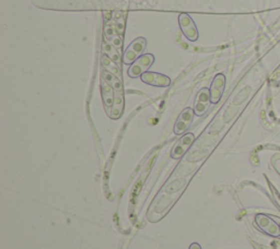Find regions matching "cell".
Masks as SVG:
<instances>
[{"mask_svg":"<svg viewBox=\"0 0 280 249\" xmlns=\"http://www.w3.org/2000/svg\"><path fill=\"white\" fill-rule=\"evenodd\" d=\"M142 82L156 86V88H168L171 84V78L168 77L167 74L156 72V71H147L140 77Z\"/></svg>","mask_w":280,"mask_h":249,"instance_id":"7","label":"cell"},{"mask_svg":"<svg viewBox=\"0 0 280 249\" xmlns=\"http://www.w3.org/2000/svg\"><path fill=\"white\" fill-rule=\"evenodd\" d=\"M101 50H102V54H104L108 58H111L113 61H115L117 65L121 67V63L123 61V57L121 56V53H119V50H117L110 43H107L104 38H103V42L101 44Z\"/></svg>","mask_w":280,"mask_h":249,"instance_id":"13","label":"cell"},{"mask_svg":"<svg viewBox=\"0 0 280 249\" xmlns=\"http://www.w3.org/2000/svg\"><path fill=\"white\" fill-rule=\"evenodd\" d=\"M124 106H125V100H124V94L123 92H115V100L111 108H108L107 115L111 119H118L121 118V116L124 112Z\"/></svg>","mask_w":280,"mask_h":249,"instance_id":"11","label":"cell"},{"mask_svg":"<svg viewBox=\"0 0 280 249\" xmlns=\"http://www.w3.org/2000/svg\"><path fill=\"white\" fill-rule=\"evenodd\" d=\"M179 25L181 31L190 42H196L199 37V33L195 22L193 21L190 14L181 13L179 15Z\"/></svg>","mask_w":280,"mask_h":249,"instance_id":"3","label":"cell"},{"mask_svg":"<svg viewBox=\"0 0 280 249\" xmlns=\"http://www.w3.org/2000/svg\"><path fill=\"white\" fill-rule=\"evenodd\" d=\"M147 47V39L145 37H137L131 42L123 54V63L130 66L138 58L144 55Z\"/></svg>","mask_w":280,"mask_h":249,"instance_id":"1","label":"cell"},{"mask_svg":"<svg viewBox=\"0 0 280 249\" xmlns=\"http://www.w3.org/2000/svg\"><path fill=\"white\" fill-rule=\"evenodd\" d=\"M194 116H195V113H194V108L186 107L184 111H182V113L180 114V116L178 117V120L175 121L174 129H173L174 134L176 136L184 135L185 132L188 129H190V127L193 124Z\"/></svg>","mask_w":280,"mask_h":249,"instance_id":"4","label":"cell"},{"mask_svg":"<svg viewBox=\"0 0 280 249\" xmlns=\"http://www.w3.org/2000/svg\"><path fill=\"white\" fill-rule=\"evenodd\" d=\"M210 90L208 88H203L198 91L194 103V113L198 117H202L208 112L210 107Z\"/></svg>","mask_w":280,"mask_h":249,"instance_id":"5","label":"cell"},{"mask_svg":"<svg viewBox=\"0 0 280 249\" xmlns=\"http://www.w3.org/2000/svg\"><path fill=\"white\" fill-rule=\"evenodd\" d=\"M114 26H115L117 33L124 38L125 28H126V16L123 12H116L114 14Z\"/></svg>","mask_w":280,"mask_h":249,"instance_id":"16","label":"cell"},{"mask_svg":"<svg viewBox=\"0 0 280 249\" xmlns=\"http://www.w3.org/2000/svg\"><path fill=\"white\" fill-rule=\"evenodd\" d=\"M101 92H102L103 103H104V107L111 108L114 103V100H115V91H114L112 86L106 83L102 78H101Z\"/></svg>","mask_w":280,"mask_h":249,"instance_id":"12","label":"cell"},{"mask_svg":"<svg viewBox=\"0 0 280 249\" xmlns=\"http://www.w3.org/2000/svg\"><path fill=\"white\" fill-rule=\"evenodd\" d=\"M194 140H195V136H194L192 132L185 134L178 142H176L173 149L171 150V158L174 160H180L182 156L188 151V149L191 148Z\"/></svg>","mask_w":280,"mask_h":249,"instance_id":"8","label":"cell"},{"mask_svg":"<svg viewBox=\"0 0 280 249\" xmlns=\"http://www.w3.org/2000/svg\"><path fill=\"white\" fill-rule=\"evenodd\" d=\"M101 78L104 80L106 83L110 84L115 92H123V83H122V81L118 77H116L115 74H113L111 72L104 70V69H102Z\"/></svg>","mask_w":280,"mask_h":249,"instance_id":"15","label":"cell"},{"mask_svg":"<svg viewBox=\"0 0 280 249\" xmlns=\"http://www.w3.org/2000/svg\"><path fill=\"white\" fill-rule=\"evenodd\" d=\"M226 89V77L224 73L216 74L210 85V101L211 104H217L220 100Z\"/></svg>","mask_w":280,"mask_h":249,"instance_id":"9","label":"cell"},{"mask_svg":"<svg viewBox=\"0 0 280 249\" xmlns=\"http://www.w3.org/2000/svg\"><path fill=\"white\" fill-rule=\"evenodd\" d=\"M103 38H104L107 43H110L114 46L117 50L121 51L123 48V37L117 33L115 26L111 23H106L104 25V30H103Z\"/></svg>","mask_w":280,"mask_h":249,"instance_id":"10","label":"cell"},{"mask_svg":"<svg viewBox=\"0 0 280 249\" xmlns=\"http://www.w3.org/2000/svg\"><path fill=\"white\" fill-rule=\"evenodd\" d=\"M154 62V56L152 54L141 55L135 62L129 66L127 73L130 78H140L145 72L149 71V69Z\"/></svg>","mask_w":280,"mask_h":249,"instance_id":"2","label":"cell"},{"mask_svg":"<svg viewBox=\"0 0 280 249\" xmlns=\"http://www.w3.org/2000/svg\"><path fill=\"white\" fill-rule=\"evenodd\" d=\"M190 249H201V247H199L198 244H193Z\"/></svg>","mask_w":280,"mask_h":249,"instance_id":"17","label":"cell"},{"mask_svg":"<svg viewBox=\"0 0 280 249\" xmlns=\"http://www.w3.org/2000/svg\"><path fill=\"white\" fill-rule=\"evenodd\" d=\"M101 66L102 69H104V70L111 72L113 74H115L116 77H118L119 79L122 78V71H121V67H119L115 61H113L111 58H108L106 55L102 54L101 56Z\"/></svg>","mask_w":280,"mask_h":249,"instance_id":"14","label":"cell"},{"mask_svg":"<svg viewBox=\"0 0 280 249\" xmlns=\"http://www.w3.org/2000/svg\"><path fill=\"white\" fill-rule=\"evenodd\" d=\"M255 222L264 233L273 237L280 236V225H278L272 218L266 214H257L255 217Z\"/></svg>","mask_w":280,"mask_h":249,"instance_id":"6","label":"cell"}]
</instances>
